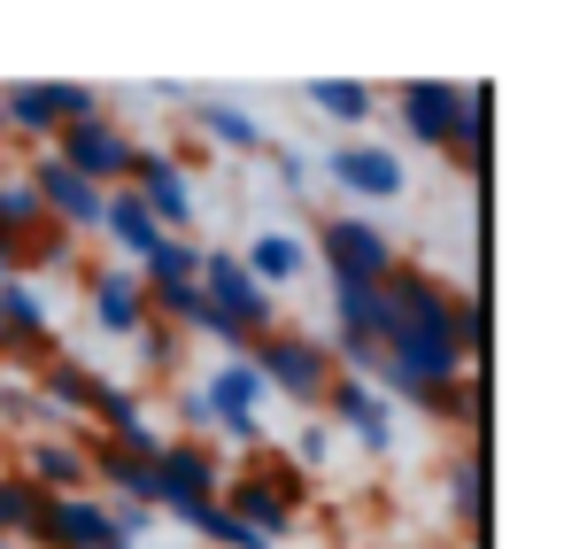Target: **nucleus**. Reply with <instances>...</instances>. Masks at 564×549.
Listing matches in <instances>:
<instances>
[{
    "label": "nucleus",
    "instance_id": "2",
    "mask_svg": "<svg viewBox=\"0 0 564 549\" xmlns=\"http://www.w3.org/2000/svg\"><path fill=\"white\" fill-rule=\"evenodd\" d=\"M86 117H109L94 86H70V78H17V86H0V125H9V132L55 140L63 125H86Z\"/></svg>",
    "mask_w": 564,
    "mask_h": 549
},
{
    "label": "nucleus",
    "instance_id": "25",
    "mask_svg": "<svg viewBox=\"0 0 564 549\" xmlns=\"http://www.w3.org/2000/svg\"><path fill=\"white\" fill-rule=\"evenodd\" d=\"M32 233H47V209H40V194H32V179L24 171H9L0 179V240H32Z\"/></svg>",
    "mask_w": 564,
    "mask_h": 549
},
{
    "label": "nucleus",
    "instance_id": "15",
    "mask_svg": "<svg viewBox=\"0 0 564 549\" xmlns=\"http://www.w3.org/2000/svg\"><path fill=\"white\" fill-rule=\"evenodd\" d=\"M202 402H209V426H240V418H263L271 387H263V372H256L248 356H225V364L209 372Z\"/></svg>",
    "mask_w": 564,
    "mask_h": 549
},
{
    "label": "nucleus",
    "instance_id": "23",
    "mask_svg": "<svg viewBox=\"0 0 564 549\" xmlns=\"http://www.w3.org/2000/svg\"><path fill=\"white\" fill-rule=\"evenodd\" d=\"M86 472H101L109 487H117V503H140V510H155V464H140V456H124V449H86Z\"/></svg>",
    "mask_w": 564,
    "mask_h": 549
},
{
    "label": "nucleus",
    "instance_id": "19",
    "mask_svg": "<svg viewBox=\"0 0 564 549\" xmlns=\"http://www.w3.org/2000/svg\"><path fill=\"white\" fill-rule=\"evenodd\" d=\"M240 271L271 294V287H294L302 271H310V248L294 240V233H256L248 248H240Z\"/></svg>",
    "mask_w": 564,
    "mask_h": 549
},
{
    "label": "nucleus",
    "instance_id": "33",
    "mask_svg": "<svg viewBox=\"0 0 564 549\" xmlns=\"http://www.w3.org/2000/svg\"><path fill=\"white\" fill-rule=\"evenodd\" d=\"M294 456H302V464H325V456H333V433H325V426H302V433H294Z\"/></svg>",
    "mask_w": 564,
    "mask_h": 549
},
{
    "label": "nucleus",
    "instance_id": "37",
    "mask_svg": "<svg viewBox=\"0 0 564 549\" xmlns=\"http://www.w3.org/2000/svg\"><path fill=\"white\" fill-rule=\"evenodd\" d=\"M117 549H132V541H117Z\"/></svg>",
    "mask_w": 564,
    "mask_h": 549
},
{
    "label": "nucleus",
    "instance_id": "20",
    "mask_svg": "<svg viewBox=\"0 0 564 549\" xmlns=\"http://www.w3.org/2000/svg\"><path fill=\"white\" fill-rule=\"evenodd\" d=\"M94 395H101V379H94L78 356H47V372H40V402H47L63 426L94 418Z\"/></svg>",
    "mask_w": 564,
    "mask_h": 549
},
{
    "label": "nucleus",
    "instance_id": "16",
    "mask_svg": "<svg viewBox=\"0 0 564 549\" xmlns=\"http://www.w3.org/2000/svg\"><path fill=\"white\" fill-rule=\"evenodd\" d=\"M24 480L40 487V495H86V449L70 441V433H47V441H32L24 449Z\"/></svg>",
    "mask_w": 564,
    "mask_h": 549
},
{
    "label": "nucleus",
    "instance_id": "10",
    "mask_svg": "<svg viewBox=\"0 0 564 549\" xmlns=\"http://www.w3.org/2000/svg\"><path fill=\"white\" fill-rule=\"evenodd\" d=\"M24 179H32V194H40V209H47V225H70V233H101V202H109L101 186H86V179H70V171H63L55 155H40V163H32Z\"/></svg>",
    "mask_w": 564,
    "mask_h": 549
},
{
    "label": "nucleus",
    "instance_id": "17",
    "mask_svg": "<svg viewBox=\"0 0 564 549\" xmlns=\"http://www.w3.org/2000/svg\"><path fill=\"white\" fill-rule=\"evenodd\" d=\"M94 325L117 333V341H132V333L148 325V287H140V271H101V279H94Z\"/></svg>",
    "mask_w": 564,
    "mask_h": 549
},
{
    "label": "nucleus",
    "instance_id": "28",
    "mask_svg": "<svg viewBox=\"0 0 564 549\" xmlns=\"http://www.w3.org/2000/svg\"><path fill=\"white\" fill-rule=\"evenodd\" d=\"M40 510H47V495L32 480H0V541H32Z\"/></svg>",
    "mask_w": 564,
    "mask_h": 549
},
{
    "label": "nucleus",
    "instance_id": "13",
    "mask_svg": "<svg viewBox=\"0 0 564 549\" xmlns=\"http://www.w3.org/2000/svg\"><path fill=\"white\" fill-rule=\"evenodd\" d=\"M325 410H333V418H340V426H348L364 449H379V456L394 449V410L371 395V379H348V372H333V387H325Z\"/></svg>",
    "mask_w": 564,
    "mask_h": 549
},
{
    "label": "nucleus",
    "instance_id": "27",
    "mask_svg": "<svg viewBox=\"0 0 564 549\" xmlns=\"http://www.w3.org/2000/svg\"><path fill=\"white\" fill-rule=\"evenodd\" d=\"M186 279H202V240L163 233V240H155V256L140 263V287H186Z\"/></svg>",
    "mask_w": 564,
    "mask_h": 549
},
{
    "label": "nucleus",
    "instance_id": "29",
    "mask_svg": "<svg viewBox=\"0 0 564 549\" xmlns=\"http://www.w3.org/2000/svg\"><path fill=\"white\" fill-rule=\"evenodd\" d=\"M448 495H456V518L479 534V518H487V472H479V456H456V472H448Z\"/></svg>",
    "mask_w": 564,
    "mask_h": 549
},
{
    "label": "nucleus",
    "instance_id": "6",
    "mask_svg": "<svg viewBox=\"0 0 564 549\" xmlns=\"http://www.w3.org/2000/svg\"><path fill=\"white\" fill-rule=\"evenodd\" d=\"M317 256H325V271L348 279V287H379V279L394 271V240H387L371 217H325V225H317Z\"/></svg>",
    "mask_w": 564,
    "mask_h": 549
},
{
    "label": "nucleus",
    "instance_id": "9",
    "mask_svg": "<svg viewBox=\"0 0 564 549\" xmlns=\"http://www.w3.org/2000/svg\"><path fill=\"white\" fill-rule=\"evenodd\" d=\"M325 179H333V186H348L356 202H394V194L410 186L402 155H394V148H371V140L333 148V155H325Z\"/></svg>",
    "mask_w": 564,
    "mask_h": 549
},
{
    "label": "nucleus",
    "instance_id": "4",
    "mask_svg": "<svg viewBox=\"0 0 564 549\" xmlns=\"http://www.w3.org/2000/svg\"><path fill=\"white\" fill-rule=\"evenodd\" d=\"M55 163H63L70 179H86V186L117 194V186H124V171H132V132H124L117 117L63 125V132H55Z\"/></svg>",
    "mask_w": 564,
    "mask_h": 549
},
{
    "label": "nucleus",
    "instance_id": "3",
    "mask_svg": "<svg viewBox=\"0 0 564 549\" xmlns=\"http://www.w3.org/2000/svg\"><path fill=\"white\" fill-rule=\"evenodd\" d=\"M256 372H263V387L271 395H294V402H325V387H333V348H317V341H302V333H263V341H248L240 348Z\"/></svg>",
    "mask_w": 564,
    "mask_h": 549
},
{
    "label": "nucleus",
    "instance_id": "14",
    "mask_svg": "<svg viewBox=\"0 0 564 549\" xmlns=\"http://www.w3.org/2000/svg\"><path fill=\"white\" fill-rule=\"evenodd\" d=\"M47 333H55L47 294L32 279H9V287H0V356H40Z\"/></svg>",
    "mask_w": 564,
    "mask_h": 549
},
{
    "label": "nucleus",
    "instance_id": "36",
    "mask_svg": "<svg viewBox=\"0 0 564 549\" xmlns=\"http://www.w3.org/2000/svg\"><path fill=\"white\" fill-rule=\"evenodd\" d=\"M0 549H24V541H0Z\"/></svg>",
    "mask_w": 564,
    "mask_h": 549
},
{
    "label": "nucleus",
    "instance_id": "26",
    "mask_svg": "<svg viewBox=\"0 0 564 549\" xmlns=\"http://www.w3.org/2000/svg\"><path fill=\"white\" fill-rule=\"evenodd\" d=\"M487 132H495V94L487 86H464V125H456V163L464 171H487Z\"/></svg>",
    "mask_w": 564,
    "mask_h": 549
},
{
    "label": "nucleus",
    "instance_id": "22",
    "mask_svg": "<svg viewBox=\"0 0 564 549\" xmlns=\"http://www.w3.org/2000/svg\"><path fill=\"white\" fill-rule=\"evenodd\" d=\"M101 233H109V240L132 256V271H140V263L155 256V240H163V225L140 209V194H132V186H117V194L101 202Z\"/></svg>",
    "mask_w": 564,
    "mask_h": 549
},
{
    "label": "nucleus",
    "instance_id": "32",
    "mask_svg": "<svg viewBox=\"0 0 564 549\" xmlns=\"http://www.w3.org/2000/svg\"><path fill=\"white\" fill-rule=\"evenodd\" d=\"M271 163H279V186H286V194L310 186V155H302V148H271Z\"/></svg>",
    "mask_w": 564,
    "mask_h": 549
},
{
    "label": "nucleus",
    "instance_id": "8",
    "mask_svg": "<svg viewBox=\"0 0 564 549\" xmlns=\"http://www.w3.org/2000/svg\"><path fill=\"white\" fill-rule=\"evenodd\" d=\"M217 495H225L217 449H202V441H163V456H155V510L186 518V510H202V503H217Z\"/></svg>",
    "mask_w": 564,
    "mask_h": 549
},
{
    "label": "nucleus",
    "instance_id": "1",
    "mask_svg": "<svg viewBox=\"0 0 564 549\" xmlns=\"http://www.w3.org/2000/svg\"><path fill=\"white\" fill-rule=\"evenodd\" d=\"M371 348L387 364H402L425 387H448L464 372V333H456V294L410 263H394L379 279V317H371Z\"/></svg>",
    "mask_w": 564,
    "mask_h": 549
},
{
    "label": "nucleus",
    "instance_id": "24",
    "mask_svg": "<svg viewBox=\"0 0 564 549\" xmlns=\"http://www.w3.org/2000/svg\"><path fill=\"white\" fill-rule=\"evenodd\" d=\"M302 101H310L317 117H333V125H364V117L379 109V94H371L364 78H310Z\"/></svg>",
    "mask_w": 564,
    "mask_h": 549
},
{
    "label": "nucleus",
    "instance_id": "31",
    "mask_svg": "<svg viewBox=\"0 0 564 549\" xmlns=\"http://www.w3.org/2000/svg\"><path fill=\"white\" fill-rule=\"evenodd\" d=\"M132 341H140V356H148V372H171V364H178V325H163V317H148V325H140Z\"/></svg>",
    "mask_w": 564,
    "mask_h": 549
},
{
    "label": "nucleus",
    "instance_id": "21",
    "mask_svg": "<svg viewBox=\"0 0 564 549\" xmlns=\"http://www.w3.org/2000/svg\"><path fill=\"white\" fill-rule=\"evenodd\" d=\"M186 117H194L202 140H217V148H232V155H271V132H263L248 109H232V101H194Z\"/></svg>",
    "mask_w": 564,
    "mask_h": 549
},
{
    "label": "nucleus",
    "instance_id": "11",
    "mask_svg": "<svg viewBox=\"0 0 564 549\" xmlns=\"http://www.w3.org/2000/svg\"><path fill=\"white\" fill-rule=\"evenodd\" d=\"M32 541L40 549H117V526H109V503H94V495H47Z\"/></svg>",
    "mask_w": 564,
    "mask_h": 549
},
{
    "label": "nucleus",
    "instance_id": "5",
    "mask_svg": "<svg viewBox=\"0 0 564 549\" xmlns=\"http://www.w3.org/2000/svg\"><path fill=\"white\" fill-rule=\"evenodd\" d=\"M124 186L140 194V209H148L163 233L194 240V217H202V202H194V179H186V163H178V155H163V148H132V171H124Z\"/></svg>",
    "mask_w": 564,
    "mask_h": 549
},
{
    "label": "nucleus",
    "instance_id": "7",
    "mask_svg": "<svg viewBox=\"0 0 564 549\" xmlns=\"http://www.w3.org/2000/svg\"><path fill=\"white\" fill-rule=\"evenodd\" d=\"M202 302H209L217 317H232L248 341H263V333H271V317H279V302L240 271V256H232V248H202Z\"/></svg>",
    "mask_w": 564,
    "mask_h": 549
},
{
    "label": "nucleus",
    "instance_id": "30",
    "mask_svg": "<svg viewBox=\"0 0 564 549\" xmlns=\"http://www.w3.org/2000/svg\"><path fill=\"white\" fill-rule=\"evenodd\" d=\"M186 526H194V534H209L217 549H271L263 534H248V526H240L232 510H217V503H202V510H186Z\"/></svg>",
    "mask_w": 564,
    "mask_h": 549
},
{
    "label": "nucleus",
    "instance_id": "35",
    "mask_svg": "<svg viewBox=\"0 0 564 549\" xmlns=\"http://www.w3.org/2000/svg\"><path fill=\"white\" fill-rule=\"evenodd\" d=\"M9 279H24V248H17V240H0V287H9Z\"/></svg>",
    "mask_w": 564,
    "mask_h": 549
},
{
    "label": "nucleus",
    "instance_id": "18",
    "mask_svg": "<svg viewBox=\"0 0 564 549\" xmlns=\"http://www.w3.org/2000/svg\"><path fill=\"white\" fill-rule=\"evenodd\" d=\"M217 510H232V518H240L248 534H263L271 549H279V534L294 526V510H286V503H279V495H271V487H263L256 472H240V480H225V495H217Z\"/></svg>",
    "mask_w": 564,
    "mask_h": 549
},
{
    "label": "nucleus",
    "instance_id": "12",
    "mask_svg": "<svg viewBox=\"0 0 564 549\" xmlns=\"http://www.w3.org/2000/svg\"><path fill=\"white\" fill-rule=\"evenodd\" d=\"M402 125H410V140H425V148H456V125H464V86H448V78H410L402 86Z\"/></svg>",
    "mask_w": 564,
    "mask_h": 549
},
{
    "label": "nucleus",
    "instance_id": "34",
    "mask_svg": "<svg viewBox=\"0 0 564 549\" xmlns=\"http://www.w3.org/2000/svg\"><path fill=\"white\" fill-rule=\"evenodd\" d=\"M178 410H186V426H194V433L209 426V402H202V387H186V395H178Z\"/></svg>",
    "mask_w": 564,
    "mask_h": 549
}]
</instances>
